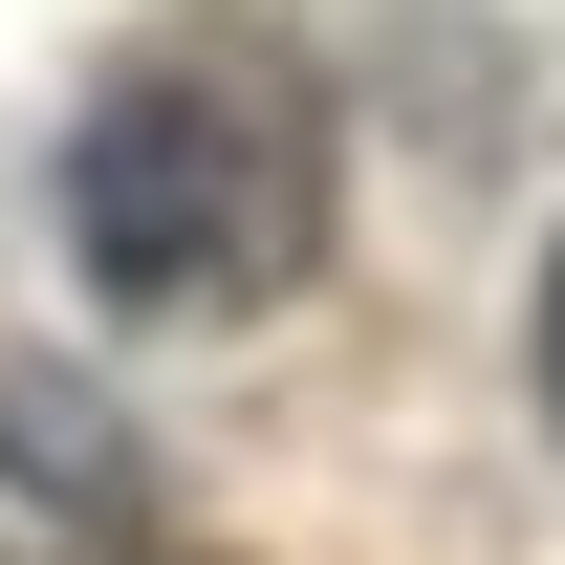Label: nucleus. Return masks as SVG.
Returning <instances> with one entry per match:
<instances>
[{"instance_id": "obj_1", "label": "nucleus", "mask_w": 565, "mask_h": 565, "mask_svg": "<svg viewBox=\"0 0 565 565\" xmlns=\"http://www.w3.org/2000/svg\"><path fill=\"white\" fill-rule=\"evenodd\" d=\"M66 262L131 305V327H239L327 262V87L239 44V22H174L87 87L66 131Z\"/></svg>"}, {"instance_id": "obj_2", "label": "nucleus", "mask_w": 565, "mask_h": 565, "mask_svg": "<svg viewBox=\"0 0 565 565\" xmlns=\"http://www.w3.org/2000/svg\"><path fill=\"white\" fill-rule=\"evenodd\" d=\"M544 414H565V262H544Z\"/></svg>"}]
</instances>
